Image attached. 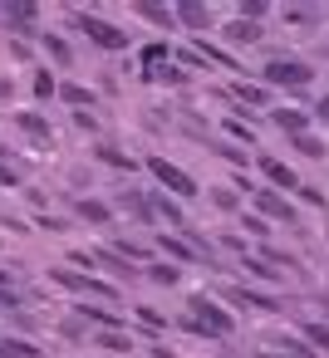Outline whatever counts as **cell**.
I'll return each instance as SVG.
<instances>
[{"instance_id": "cell-39", "label": "cell", "mask_w": 329, "mask_h": 358, "mask_svg": "<svg viewBox=\"0 0 329 358\" xmlns=\"http://www.w3.org/2000/svg\"><path fill=\"white\" fill-rule=\"evenodd\" d=\"M35 226H40V231H69V221H64V216H50V211H45Z\"/></svg>"}, {"instance_id": "cell-14", "label": "cell", "mask_w": 329, "mask_h": 358, "mask_svg": "<svg viewBox=\"0 0 329 358\" xmlns=\"http://www.w3.org/2000/svg\"><path fill=\"white\" fill-rule=\"evenodd\" d=\"M118 206H123L133 221H143V226H158V216H153V206H148V196H143V192H123V196H118Z\"/></svg>"}, {"instance_id": "cell-13", "label": "cell", "mask_w": 329, "mask_h": 358, "mask_svg": "<svg viewBox=\"0 0 329 358\" xmlns=\"http://www.w3.org/2000/svg\"><path fill=\"white\" fill-rule=\"evenodd\" d=\"M226 299H231V304H246V309H265V314H270V309H280L270 294H260V289H246V285H231V289H226Z\"/></svg>"}, {"instance_id": "cell-16", "label": "cell", "mask_w": 329, "mask_h": 358, "mask_svg": "<svg viewBox=\"0 0 329 358\" xmlns=\"http://www.w3.org/2000/svg\"><path fill=\"white\" fill-rule=\"evenodd\" d=\"M55 99H59V103H69L74 113H84V103L94 108V94H89L84 84H59V89H55Z\"/></svg>"}, {"instance_id": "cell-25", "label": "cell", "mask_w": 329, "mask_h": 358, "mask_svg": "<svg viewBox=\"0 0 329 358\" xmlns=\"http://www.w3.org/2000/svg\"><path fill=\"white\" fill-rule=\"evenodd\" d=\"M148 79H153V84H172V89H177V84H187V69H177V64L167 59V64L148 69Z\"/></svg>"}, {"instance_id": "cell-19", "label": "cell", "mask_w": 329, "mask_h": 358, "mask_svg": "<svg viewBox=\"0 0 329 358\" xmlns=\"http://www.w3.org/2000/svg\"><path fill=\"white\" fill-rule=\"evenodd\" d=\"M40 45H45V55H50V59H55L59 69H69V64H74V50H69V45H64L59 35H50V30H45V40H40Z\"/></svg>"}, {"instance_id": "cell-15", "label": "cell", "mask_w": 329, "mask_h": 358, "mask_svg": "<svg viewBox=\"0 0 329 358\" xmlns=\"http://www.w3.org/2000/svg\"><path fill=\"white\" fill-rule=\"evenodd\" d=\"M231 99L236 103H251V108H270V89H260V84H231Z\"/></svg>"}, {"instance_id": "cell-40", "label": "cell", "mask_w": 329, "mask_h": 358, "mask_svg": "<svg viewBox=\"0 0 329 358\" xmlns=\"http://www.w3.org/2000/svg\"><path fill=\"white\" fill-rule=\"evenodd\" d=\"M138 319H143V324H148V329H167V319H162V314H158V309H148V304H143V309H138Z\"/></svg>"}, {"instance_id": "cell-4", "label": "cell", "mask_w": 329, "mask_h": 358, "mask_svg": "<svg viewBox=\"0 0 329 358\" xmlns=\"http://www.w3.org/2000/svg\"><path fill=\"white\" fill-rule=\"evenodd\" d=\"M74 25H79V30H84V35L99 45V50H113V55H118V50H128V30L108 25L104 15H89V10H79V15H74Z\"/></svg>"}, {"instance_id": "cell-42", "label": "cell", "mask_w": 329, "mask_h": 358, "mask_svg": "<svg viewBox=\"0 0 329 358\" xmlns=\"http://www.w3.org/2000/svg\"><path fill=\"white\" fill-rule=\"evenodd\" d=\"M216 152H221V157H226V162H241V167H246V152H241V148H231V143H221V148H216Z\"/></svg>"}, {"instance_id": "cell-34", "label": "cell", "mask_w": 329, "mask_h": 358, "mask_svg": "<svg viewBox=\"0 0 329 358\" xmlns=\"http://www.w3.org/2000/svg\"><path fill=\"white\" fill-rule=\"evenodd\" d=\"M148 280L153 285H177V265H148Z\"/></svg>"}, {"instance_id": "cell-38", "label": "cell", "mask_w": 329, "mask_h": 358, "mask_svg": "<svg viewBox=\"0 0 329 358\" xmlns=\"http://www.w3.org/2000/svg\"><path fill=\"white\" fill-rule=\"evenodd\" d=\"M25 299H20V289L15 285H6V289H0V309H20Z\"/></svg>"}, {"instance_id": "cell-17", "label": "cell", "mask_w": 329, "mask_h": 358, "mask_svg": "<svg viewBox=\"0 0 329 358\" xmlns=\"http://www.w3.org/2000/svg\"><path fill=\"white\" fill-rule=\"evenodd\" d=\"M99 348H108L113 358H128V348H133V338L123 334V329H99V338H94Z\"/></svg>"}, {"instance_id": "cell-46", "label": "cell", "mask_w": 329, "mask_h": 358, "mask_svg": "<svg viewBox=\"0 0 329 358\" xmlns=\"http://www.w3.org/2000/svg\"><path fill=\"white\" fill-rule=\"evenodd\" d=\"M6 285H10V270H0V289H6Z\"/></svg>"}, {"instance_id": "cell-10", "label": "cell", "mask_w": 329, "mask_h": 358, "mask_svg": "<svg viewBox=\"0 0 329 358\" xmlns=\"http://www.w3.org/2000/svg\"><path fill=\"white\" fill-rule=\"evenodd\" d=\"M260 172L270 177V192H275V187H285V192H295V187H300V177H295V167H285L280 157H260Z\"/></svg>"}, {"instance_id": "cell-28", "label": "cell", "mask_w": 329, "mask_h": 358, "mask_svg": "<svg viewBox=\"0 0 329 358\" xmlns=\"http://www.w3.org/2000/svg\"><path fill=\"white\" fill-rule=\"evenodd\" d=\"M0 358H40V348L25 338H0Z\"/></svg>"}, {"instance_id": "cell-49", "label": "cell", "mask_w": 329, "mask_h": 358, "mask_svg": "<svg viewBox=\"0 0 329 358\" xmlns=\"http://www.w3.org/2000/svg\"><path fill=\"white\" fill-rule=\"evenodd\" d=\"M324 15H329V10H324Z\"/></svg>"}, {"instance_id": "cell-29", "label": "cell", "mask_w": 329, "mask_h": 358, "mask_svg": "<svg viewBox=\"0 0 329 358\" xmlns=\"http://www.w3.org/2000/svg\"><path fill=\"white\" fill-rule=\"evenodd\" d=\"M30 89H35V99H40V103H50L59 84H55V74H50V69H35V79H30Z\"/></svg>"}, {"instance_id": "cell-12", "label": "cell", "mask_w": 329, "mask_h": 358, "mask_svg": "<svg viewBox=\"0 0 329 358\" xmlns=\"http://www.w3.org/2000/svg\"><path fill=\"white\" fill-rule=\"evenodd\" d=\"M270 123L280 128V133H309V113H300V108H270Z\"/></svg>"}, {"instance_id": "cell-44", "label": "cell", "mask_w": 329, "mask_h": 358, "mask_svg": "<svg viewBox=\"0 0 329 358\" xmlns=\"http://www.w3.org/2000/svg\"><path fill=\"white\" fill-rule=\"evenodd\" d=\"M314 118H319V123H324V128H329V94H324V99H319V103H314Z\"/></svg>"}, {"instance_id": "cell-22", "label": "cell", "mask_w": 329, "mask_h": 358, "mask_svg": "<svg viewBox=\"0 0 329 358\" xmlns=\"http://www.w3.org/2000/svg\"><path fill=\"white\" fill-rule=\"evenodd\" d=\"M15 128L30 133V138H40V143H50V123H45L40 113H15Z\"/></svg>"}, {"instance_id": "cell-21", "label": "cell", "mask_w": 329, "mask_h": 358, "mask_svg": "<svg viewBox=\"0 0 329 358\" xmlns=\"http://www.w3.org/2000/svg\"><path fill=\"white\" fill-rule=\"evenodd\" d=\"M158 245H162V255H172V260H182V265H192V260H202L187 241H177V236H158Z\"/></svg>"}, {"instance_id": "cell-41", "label": "cell", "mask_w": 329, "mask_h": 358, "mask_svg": "<svg viewBox=\"0 0 329 358\" xmlns=\"http://www.w3.org/2000/svg\"><path fill=\"white\" fill-rule=\"evenodd\" d=\"M241 226H246V231H251V236H260V241H265V231H270V226H265V221H260V216H241Z\"/></svg>"}, {"instance_id": "cell-7", "label": "cell", "mask_w": 329, "mask_h": 358, "mask_svg": "<svg viewBox=\"0 0 329 358\" xmlns=\"http://www.w3.org/2000/svg\"><path fill=\"white\" fill-rule=\"evenodd\" d=\"M172 20L187 25V30H216L211 25V6H202V0H182V6H172Z\"/></svg>"}, {"instance_id": "cell-24", "label": "cell", "mask_w": 329, "mask_h": 358, "mask_svg": "<svg viewBox=\"0 0 329 358\" xmlns=\"http://www.w3.org/2000/svg\"><path fill=\"white\" fill-rule=\"evenodd\" d=\"M133 10H138L143 20H153V25H167V30L177 25V20H172V10H167V6H153V0H138V6H133Z\"/></svg>"}, {"instance_id": "cell-30", "label": "cell", "mask_w": 329, "mask_h": 358, "mask_svg": "<svg viewBox=\"0 0 329 358\" xmlns=\"http://www.w3.org/2000/svg\"><path fill=\"white\" fill-rule=\"evenodd\" d=\"M285 25H319L314 6H285Z\"/></svg>"}, {"instance_id": "cell-48", "label": "cell", "mask_w": 329, "mask_h": 358, "mask_svg": "<svg viewBox=\"0 0 329 358\" xmlns=\"http://www.w3.org/2000/svg\"><path fill=\"white\" fill-rule=\"evenodd\" d=\"M324 236H329V226H324Z\"/></svg>"}, {"instance_id": "cell-50", "label": "cell", "mask_w": 329, "mask_h": 358, "mask_svg": "<svg viewBox=\"0 0 329 358\" xmlns=\"http://www.w3.org/2000/svg\"><path fill=\"white\" fill-rule=\"evenodd\" d=\"M128 358H133V353H128Z\"/></svg>"}, {"instance_id": "cell-3", "label": "cell", "mask_w": 329, "mask_h": 358, "mask_svg": "<svg viewBox=\"0 0 329 358\" xmlns=\"http://www.w3.org/2000/svg\"><path fill=\"white\" fill-rule=\"evenodd\" d=\"M148 172L158 177V187H162V192H167L172 201H192V196H202V187H197V177H192V172H182L177 162H167V157H158V152L148 157Z\"/></svg>"}, {"instance_id": "cell-37", "label": "cell", "mask_w": 329, "mask_h": 358, "mask_svg": "<svg viewBox=\"0 0 329 358\" xmlns=\"http://www.w3.org/2000/svg\"><path fill=\"white\" fill-rule=\"evenodd\" d=\"M84 294H99V299H118V289H113V285H104V280H94V275H89Z\"/></svg>"}, {"instance_id": "cell-27", "label": "cell", "mask_w": 329, "mask_h": 358, "mask_svg": "<svg viewBox=\"0 0 329 358\" xmlns=\"http://www.w3.org/2000/svg\"><path fill=\"white\" fill-rule=\"evenodd\" d=\"M280 348H265L260 358H309V348L300 343V338H275Z\"/></svg>"}, {"instance_id": "cell-5", "label": "cell", "mask_w": 329, "mask_h": 358, "mask_svg": "<svg viewBox=\"0 0 329 358\" xmlns=\"http://www.w3.org/2000/svg\"><path fill=\"white\" fill-rule=\"evenodd\" d=\"M255 192V206H260V221L270 216V221H285V226H300V211L280 196V192H270V187H251Z\"/></svg>"}, {"instance_id": "cell-45", "label": "cell", "mask_w": 329, "mask_h": 358, "mask_svg": "<svg viewBox=\"0 0 329 358\" xmlns=\"http://www.w3.org/2000/svg\"><path fill=\"white\" fill-rule=\"evenodd\" d=\"M15 89H10V79H0V99H10Z\"/></svg>"}, {"instance_id": "cell-43", "label": "cell", "mask_w": 329, "mask_h": 358, "mask_svg": "<svg viewBox=\"0 0 329 358\" xmlns=\"http://www.w3.org/2000/svg\"><path fill=\"white\" fill-rule=\"evenodd\" d=\"M0 187H20V172H15V167H6V162H0Z\"/></svg>"}, {"instance_id": "cell-8", "label": "cell", "mask_w": 329, "mask_h": 358, "mask_svg": "<svg viewBox=\"0 0 329 358\" xmlns=\"http://www.w3.org/2000/svg\"><path fill=\"white\" fill-rule=\"evenodd\" d=\"M221 40L241 50V45H260V40H265V30H260L255 20H241V15H236L231 25H221Z\"/></svg>"}, {"instance_id": "cell-33", "label": "cell", "mask_w": 329, "mask_h": 358, "mask_svg": "<svg viewBox=\"0 0 329 358\" xmlns=\"http://www.w3.org/2000/svg\"><path fill=\"white\" fill-rule=\"evenodd\" d=\"M167 59H172L167 45H148V50H143V64H148V69H158V64H167Z\"/></svg>"}, {"instance_id": "cell-32", "label": "cell", "mask_w": 329, "mask_h": 358, "mask_svg": "<svg viewBox=\"0 0 329 358\" xmlns=\"http://www.w3.org/2000/svg\"><path fill=\"white\" fill-rule=\"evenodd\" d=\"M300 334H304V338H309V343H319V348H324V353H329V324H314V319H309V324H304V329H300Z\"/></svg>"}, {"instance_id": "cell-1", "label": "cell", "mask_w": 329, "mask_h": 358, "mask_svg": "<svg viewBox=\"0 0 329 358\" xmlns=\"http://www.w3.org/2000/svg\"><path fill=\"white\" fill-rule=\"evenodd\" d=\"M314 84V69L304 64V59H295V55H270L265 64H260V89H290V94H300V89H309Z\"/></svg>"}, {"instance_id": "cell-23", "label": "cell", "mask_w": 329, "mask_h": 358, "mask_svg": "<svg viewBox=\"0 0 329 358\" xmlns=\"http://www.w3.org/2000/svg\"><path fill=\"white\" fill-rule=\"evenodd\" d=\"M50 280H55V285H64V289H74V294H84V285H89V275H84V270H64V265H55V270H50Z\"/></svg>"}, {"instance_id": "cell-26", "label": "cell", "mask_w": 329, "mask_h": 358, "mask_svg": "<svg viewBox=\"0 0 329 358\" xmlns=\"http://www.w3.org/2000/svg\"><path fill=\"white\" fill-rule=\"evenodd\" d=\"M290 148H295L300 157H324V138H314V133H295Z\"/></svg>"}, {"instance_id": "cell-35", "label": "cell", "mask_w": 329, "mask_h": 358, "mask_svg": "<svg viewBox=\"0 0 329 358\" xmlns=\"http://www.w3.org/2000/svg\"><path fill=\"white\" fill-rule=\"evenodd\" d=\"M226 133H231L236 143H246V148H255V133H251V128H246L241 118H231V123H226Z\"/></svg>"}, {"instance_id": "cell-47", "label": "cell", "mask_w": 329, "mask_h": 358, "mask_svg": "<svg viewBox=\"0 0 329 358\" xmlns=\"http://www.w3.org/2000/svg\"><path fill=\"white\" fill-rule=\"evenodd\" d=\"M324 314H329V289H324Z\"/></svg>"}, {"instance_id": "cell-18", "label": "cell", "mask_w": 329, "mask_h": 358, "mask_svg": "<svg viewBox=\"0 0 329 358\" xmlns=\"http://www.w3.org/2000/svg\"><path fill=\"white\" fill-rule=\"evenodd\" d=\"M241 270H246L251 280H260V285H280V270H270L260 255H241Z\"/></svg>"}, {"instance_id": "cell-20", "label": "cell", "mask_w": 329, "mask_h": 358, "mask_svg": "<svg viewBox=\"0 0 329 358\" xmlns=\"http://www.w3.org/2000/svg\"><path fill=\"white\" fill-rule=\"evenodd\" d=\"M94 157H99V162H108V167H118V172H133V157H128L123 148H113V143H99V148H94Z\"/></svg>"}, {"instance_id": "cell-31", "label": "cell", "mask_w": 329, "mask_h": 358, "mask_svg": "<svg viewBox=\"0 0 329 358\" xmlns=\"http://www.w3.org/2000/svg\"><path fill=\"white\" fill-rule=\"evenodd\" d=\"M211 206H216V211H236V206H241V196H236L231 187H211Z\"/></svg>"}, {"instance_id": "cell-9", "label": "cell", "mask_w": 329, "mask_h": 358, "mask_svg": "<svg viewBox=\"0 0 329 358\" xmlns=\"http://www.w3.org/2000/svg\"><path fill=\"white\" fill-rule=\"evenodd\" d=\"M148 206H153V216H158V221H167V226H177V231L187 226V211H182V201H172L167 192H153V196H148Z\"/></svg>"}, {"instance_id": "cell-2", "label": "cell", "mask_w": 329, "mask_h": 358, "mask_svg": "<svg viewBox=\"0 0 329 358\" xmlns=\"http://www.w3.org/2000/svg\"><path fill=\"white\" fill-rule=\"evenodd\" d=\"M187 309H192V314H187V329H192V334H206V338H231V334H236V319H231L211 294H192Z\"/></svg>"}, {"instance_id": "cell-36", "label": "cell", "mask_w": 329, "mask_h": 358, "mask_svg": "<svg viewBox=\"0 0 329 358\" xmlns=\"http://www.w3.org/2000/svg\"><path fill=\"white\" fill-rule=\"evenodd\" d=\"M295 192H300V201H304V206H324V192H319V187H309V182H300Z\"/></svg>"}, {"instance_id": "cell-6", "label": "cell", "mask_w": 329, "mask_h": 358, "mask_svg": "<svg viewBox=\"0 0 329 358\" xmlns=\"http://www.w3.org/2000/svg\"><path fill=\"white\" fill-rule=\"evenodd\" d=\"M0 15H6V30H15V35H35L40 30V6H30V0H15V6H6Z\"/></svg>"}, {"instance_id": "cell-11", "label": "cell", "mask_w": 329, "mask_h": 358, "mask_svg": "<svg viewBox=\"0 0 329 358\" xmlns=\"http://www.w3.org/2000/svg\"><path fill=\"white\" fill-rule=\"evenodd\" d=\"M74 216L89 221V226H108V221H113V206H108V201H94V196H79V201H74Z\"/></svg>"}]
</instances>
